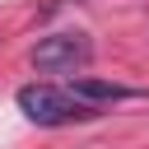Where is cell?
<instances>
[{
	"mask_svg": "<svg viewBox=\"0 0 149 149\" xmlns=\"http://www.w3.org/2000/svg\"><path fill=\"white\" fill-rule=\"evenodd\" d=\"M88 56H93V42H88L84 33H51V37H42V42L28 51V61H33L42 74H70V70L88 65Z\"/></svg>",
	"mask_w": 149,
	"mask_h": 149,
	"instance_id": "obj_2",
	"label": "cell"
},
{
	"mask_svg": "<svg viewBox=\"0 0 149 149\" xmlns=\"http://www.w3.org/2000/svg\"><path fill=\"white\" fill-rule=\"evenodd\" d=\"M19 112L33 121V126H74V121H93L98 107L74 98L70 88H56V84H23L14 93Z\"/></svg>",
	"mask_w": 149,
	"mask_h": 149,
	"instance_id": "obj_1",
	"label": "cell"
},
{
	"mask_svg": "<svg viewBox=\"0 0 149 149\" xmlns=\"http://www.w3.org/2000/svg\"><path fill=\"white\" fill-rule=\"evenodd\" d=\"M74 98H84V102H93V107H102V102H121L126 98V88L121 84H112V79H93V74H70V84H65Z\"/></svg>",
	"mask_w": 149,
	"mask_h": 149,
	"instance_id": "obj_3",
	"label": "cell"
}]
</instances>
